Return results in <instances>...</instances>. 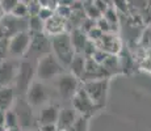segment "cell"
I'll list each match as a JSON object with an SVG mask.
<instances>
[{
	"label": "cell",
	"instance_id": "e575fe53",
	"mask_svg": "<svg viewBox=\"0 0 151 131\" xmlns=\"http://www.w3.org/2000/svg\"><path fill=\"white\" fill-rule=\"evenodd\" d=\"M5 131H25V130L21 129L20 126H17V127H12V129H7Z\"/></svg>",
	"mask_w": 151,
	"mask_h": 131
},
{
	"label": "cell",
	"instance_id": "7a4b0ae2",
	"mask_svg": "<svg viewBox=\"0 0 151 131\" xmlns=\"http://www.w3.org/2000/svg\"><path fill=\"white\" fill-rule=\"evenodd\" d=\"M50 45H51V52H53L55 57H57V59L67 68L71 59L74 58V55L76 54L74 46H72V43H71L70 33L65 31V33L57 34V36H51Z\"/></svg>",
	"mask_w": 151,
	"mask_h": 131
},
{
	"label": "cell",
	"instance_id": "6da1fadb",
	"mask_svg": "<svg viewBox=\"0 0 151 131\" xmlns=\"http://www.w3.org/2000/svg\"><path fill=\"white\" fill-rule=\"evenodd\" d=\"M66 69L67 68L57 59L53 52H47L40 57L36 66V76L41 81H47L65 74Z\"/></svg>",
	"mask_w": 151,
	"mask_h": 131
},
{
	"label": "cell",
	"instance_id": "8d00e7d4",
	"mask_svg": "<svg viewBox=\"0 0 151 131\" xmlns=\"http://www.w3.org/2000/svg\"><path fill=\"white\" fill-rule=\"evenodd\" d=\"M25 131H41L40 127H33V129H29V130H25Z\"/></svg>",
	"mask_w": 151,
	"mask_h": 131
},
{
	"label": "cell",
	"instance_id": "836d02e7",
	"mask_svg": "<svg viewBox=\"0 0 151 131\" xmlns=\"http://www.w3.org/2000/svg\"><path fill=\"white\" fill-rule=\"evenodd\" d=\"M4 117H5V110L0 109V126H4Z\"/></svg>",
	"mask_w": 151,
	"mask_h": 131
},
{
	"label": "cell",
	"instance_id": "ba28073f",
	"mask_svg": "<svg viewBox=\"0 0 151 131\" xmlns=\"http://www.w3.org/2000/svg\"><path fill=\"white\" fill-rule=\"evenodd\" d=\"M12 107L17 114L19 125L21 129L29 130V129H33L34 125H37V123H34V121H37V119L34 118V115H33V106L28 102L27 98L19 101V102L14 101Z\"/></svg>",
	"mask_w": 151,
	"mask_h": 131
},
{
	"label": "cell",
	"instance_id": "52a82bcc",
	"mask_svg": "<svg viewBox=\"0 0 151 131\" xmlns=\"http://www.w3.org/2000/svg\"><path fill=\"white\" fill-rule=\"evenodd\" d=\"M27 101L33 107L43 106L49 102V91L43 81H34L29 85L27 93H25Z\"/></svg>",
	"mask_w": 151,
	"mask_h": 131
},
{
	"label": "cell",
	"instance_id": "5bb4252c",
	"mask_svg": "<svg viewBox=\"0 0 151 131\" xmlns=\"http://www.w3.org/2000/svg\"><path fill=\"white\" fill-rule=\"evenodd\" d=\"M103 77H110L108 75V72H106V69L103 67V64L97 63L92 58H87L86 69H84V75L80 81L83 83V81L96 80V79H103Z\"/></svg>",
	"mask_w": 151,
	"mask_h": 131
},
{
	"label": "cell",
	"instance_id": "d6a6232c",
	"mask_svg": "<svg viewBox=\"0 0 151 131\" xmlns=\"http://www.w3.org/2000/svg\"><path fill=\"white\" fill-rule=\"evenodd\" d=\"M40 129L41 131H58L57 125H41Z\"/></svg>",
	"mask_w": 151,
	"mask_h": 131
},
{
	"label": "cell",
	"instance_id": "cb8c5ba5",
	"mask_svg": "<svg viewBox=\"0 0 151 131\" xmlns=\"http://www.w3.org/2000/svg\"><path fill=\"white\" fill-rule=\"evenodd\" d=\"M66 131H88V118L78 115L76 121L72 123V126Z\"/></svg>",
	"mask_w": 151,
	"mask_h": 131
},
{
	"label": "cell",
	"instance_id": "7c38bea8",
	"mask_svg": "<svg viewBox=\"0 0 151 131\" xmlns=\"http://www.w3.org/2000/svg\"><path fill=\"white\" fill-rule=\"evenodd\" d=\"M138 60L145 69L151 72V28L146 29L142 34L138 46Z\"/></svg>",
	"mask_w": 151,
	"mask_h": 131
},
{
	"label": "cell",
	"instance_id": "d4e9b609",
	"mask_svg": "<svg viewBox=\"0 0 151 131\" xmlns=\"http://www.w3.org/2000/svg\"><path fill=\"white\" fill-rule=\"evenodd\" d=\"M103 17L113 26V28H116L118 30V28H117V26H118V16H117V12H116L114 8L108 7V9L103 13Z\"/></svg>",
	"mask_w": 151,
	"mask_h": 131
},
{
	"label": "cell",
	"instance_id": "4dcf8cb0",
	"mask_svg": "<svg viewBox=\"0 0 151 131\" xmlns=\"http://www.w3.org/2000/svg\"><path fill=\"white\" fill-rule=\"evenodd\" d=\"M113 3H114L116 9L122 11V12H126V11H127V3H126V0H113Z\"/></svg>",
	"mask_w": 151,
	"mask_h": 131
},
{
	"label": "cell",
	"instance_id": "60d3db41",
	"mask_svg": "<svg viewBox=\"0 0 151 131\" xmlns=\"http://www.w3.org/2000/svg\"><path fill=\"white\" fill-rule=\"evenodd\" d=\"M58 131H59V130H58Z\"/></svg>",
	"mask_w": 151,
	"mask_h": 131
},
{
	"label": "cell",
	"instance_id": "d6986e66",
	"mask_svg": "<svg viewBox=\"0 0 151 131\" xmlns=\"http://www.w3.org/2000/svg\"><path fill=\"white\" fill-rule=\"evenodd\" d=\"M16 101V92L12 85L0 87V109L8 110Z\"/></svg>",
	"mask_w": 151,
	"mask_h": 131
},
{
	"label": "cell",
	"instance_id": "f35d334b",
	"mask_svg": "<svg viewBox=\"0 0 151 131\" xmlns=\"http://www.w3.org/2000/svg\"><path fill=\"white\" fill-rule=\"evenodd\" d=\"M0 131H5V127L4 126H0Z\"/></svg>",
	"mask_w": 151,
	"mask_h": 131
},
{
	"label": "cell",
	"instance_id": "83f0119b",
	"mask_svg": "<svg viewBox=\"0 0 151 131\" xmlns=\"http://www.w3.org/2000/svg\"><path fill=\"white\" fill-rule=\"evenodd\" d=\"M19 1L20 0H0V5H1V8L4 9L5 13L9 14Z\"/></svg>",
	"mask_w": 151,
	"mask_h": 131
},
{
	"label": "cell",
	"instance_id": "74e56055",
	"mask_svg": "<svg viewBox=\"0 0 151 131\" xmlns=\"http://www.w3.org/2000/svg\"><path fill=\"white\" fill-rule=\"evenodd\" d=\"M0 37H4V34H3V30H1V26H0Z\"/></svg>",
	"mask_w": 151,
	"mask_h": 131
},
{
	"label": "cell",
	"instance_id": "f546056e",
	"mask_svg": "<svg viewBox=\"0 0 151 131\" xmlns=\"http://www.w3.org/2000/svg\"><path fill=\"white\" fill-rule=\"evenodd\" d=\"M55 13L59 14V16H62L63 19H68V17L72 14V11H71V8H70L68 5L62 4V5H59V7H58V9H57V12H55Z\"/></svg>",
	"mask_w": 151,
	"mask_h": 131
},
{
	"label": "cell",
	"instance_id": "8fae6325",
	"mask_svg": "<svg viewBox=\"0 0 151 131\" xmlns=\"http://www.w3.org/2000/svg\"><path fill=\"white\" fill-rule=\"evenodd\" d=\"M97 49L103 50L106 54L117 55L122 51V42L121 38L117 36V33H103V36L95 42Z\"/></svg>",
	"mask_w": 151,
	"mask_h": 131
},
{
	"label": "cell",
	"instance_id": "ffe728a7",
	"mask_svg": "<svg viewBox=\"0 0 151 131\" xmlns=\"http://www.w3.org/2000/svg\"><path fill=\"white\" fill-rule=\"evenodd\" d=\"M70 38H71V43L75 49V52L76 54H83L84 46H86L87 41H88L86 31H83L80 28H75L70 33Z\"/></svg>",
	"mask_w": 151,
	"mask_h": 131
},
{
	"label": "cell",
	"instance_id": "603a6c76",
	"mask_svg": "<svg viewBox=\"0 0 151 131\" xmlns=\"http://www.w3.org/2000/svg\"><path fill=\"white\" fill-rule=\"evenodd\" d=\"M9 14L17 17V19H27L28 14H29V5L27 4V3H24V1H21V0H20Z\"/></svg>",
	"mask_w": 151,
	"mask_h": 131
},
{
	"label": "cell",
	"instance_id": "ab89813d",
	"mask_svg": "<svg viewBox=\"0 0 151 131\" xmlns=\"http://www.w3.org/2000/svg\"><path fill=\"white\" fill-rule=\"evenodd\" d=\"M150 28H151V25H150Z\"/></svg>",
	"mask_w": 151,
	"mask_h": 131
},
{
	"label": "cell",
	"instance_id": "9c48e42d",
	"mask_svg": "<svg viewBox=\"0 0 151 131\" xmlns=\"http://www.w3.org/2000/svg\"><path fill=\"white\" fill-rule=\"evenodd\" d=\"M36 75V68L32 66L30 62H20V67H19V72H17L16 80H14V85L16 89L20 93L25 94L32 83H33V77Z\"/></svg>",
	"mask_w": 151,
	"mask_h": 131
},
{
	"label": "cell",
	"instance_id": "3957f363",
	"mask_svg": "<svg viewBox=\"0 0 151 131\" xmlns=\"http://www.w3.org/2000/svg\"><path fill=\"white\" fill-rule=\"evenodd\" d=\"M109 83H110V77L83 81L84 91L87 92V94L91 97V100L93 101L99 109H103L106 105L108 93H109Z\"/></svg>",
	"mask_w": 151,
	"mask_h": 131
},
{
	"label": "cell",
	"instance_id": "d590c367",
	"mask_svg": "<svg viewBox=\"0 0 151 131\" xmlns=\"http://www.w3.org/2000/svg\"><path fill=\"white\" fill-rule=\"evenodd\" d=\"M5 14H7V13L4 12V9H3V8H1V5H0V21H1V19L5 16Z\"/></svg>",
	"mask_w": 151,
	"mask_h": 131
},
{
	"label": "cell",
	"instance_id": "9a60e30c",
	"mask_svg": "<svg viewBox=\"0 0 151 131\" xmlns=\"http://www.w3.org/2000/svg\"><path fill=\"white\" fill-rule=\"evenodd\" d=\"M60 107L57 104H50L47 102L46 105L41 106L38 118H37V125H57L58 115H59Z\"/></svg>",
	"mask_w": 151,
	"mask_h": 131
},
{
	"label": "cell",
	"instance_id": "2e32d148",
	"mask_svg": "<svg viewBox=\"0 0 151 131\" xmlns=\"http://www.w3.org/2000/svg\"><path fill=\"white\" fill-rule=\"evenodd\" d=\"M66 25H67L66 19H63V17L59 16V14L54 13L50 19L45 21V24H43V31H45L49 37L57 36V34L65 33Z\"/></svg>",
	"mask_w": 151,
	"mask_h": 131
},
{
	"label": "cell",
	"instance_id": "30bf717a",
	"mask_svg": "<svg viewBox=\"0 0 151 131\" xmlns=\"http://www.w3.org/2000/svg\"><path fill=\"white\" fill-rule=\"evenodd\" d=\"M19 67L20 60H17L16 58H7L0 62V87L12 85L16 80Z\"/></svg>",
	"mask_w": 151,
	"mask_h": 131
},
{
	"label": "cell",
	"instance_id": "4316f807",
	"mask_svg": "<svg viewBox=\"0 0 151 131\" xmlns=\"http://www.w3.org/2000/svg\"><path fill=\"white\" fill-rule=\"evenodd\" d=\"M8 43H9V38L8 37H0V62L9 58Z\"/></svg>",
	"mask_w": 151,
	"mask_h": 131
},
{
	"label": "cell",
	"instance_id": "8992f818",
	"mask_svg": "<svg viewBox=\"0 0 151 131\" xmlns=\"http://www.w3.org/2000/svg\"><path fill=\"white\" fill-rule=\"evenodd\" d=\"M55 79H57V91L62 100H71L72 96L80 88V80L67 71Z\"/></svg>",
	"mask_w": 151,
	"mask_h": 131
},
{
	"label": "cell",
	"instance_id": "f1b7e54d",
	"mask_svg": "<svg viewBox=\"0 0 151 131\" xmlns=\"http://www.w3.org/2000/svg\"><path fill=\"white\" fill-rule=\"evenodd\" d=\"M54 13H55L54 11H53V9H50L49 7H41V8H40V11H38V13H37V16H38L43 22H45L46 20L50 19V17L53 16Z\"/></svg>",
	"mask_w": 151,
	"mask_h": 131
},
{
	"label": "cell",
	"instance_id": "5b68a950",
	"mask_svg": "<svg viewBox=\"0 0 151 131\" xmlns=\"http://www.w3.org/2000/svg\"><path fill=\"white\" fill-rule=\"evenodd\" d=\"M9 43H8V51H9L11 58H24L28 54L29 47H30L32 34L29 30H21L19 33H14L13 36L8 37Z\"/></svg>",
	"mask_w": 151,
	"mask_h": 131
},
{
	"label": "cell",
	"instance_id": "7402d4cb",
	"mask_svg": "<svg viewBox=\"0 0 151 131\" xmlns=\"http://www.w3.org/2000/svg\"><path fill=\"white\" fill-rule=\"evenodd\" d=\"M19 125V118H17L16 112L13 110V107L5 110V117H4V127L7 129H12V127H17Z\"/></svg>",
	"mask_w": 151,
	"mask_h": 131
},
{
	"label": "cell",
	"instance_id": "ac0fdd59",
	"mask_svg": "<svg viewBox=\"0 0 151 131\" xmlns=\"http://www.w3.org/2000/svg\"><path fill=\"white\" fill-rule=\"evenodd\" d=\"M86 60L87 58L83 54H75L74 58L71 59L70 64L67 67L68 72L72 74L75 77H78L79 80H82L84 75V69H86Z\"/></svg>",
	"mask_w": 151,
	"mask_h": 131
},
{
	"label": "cell",
	"instance_id": "1f68e13d",
	"mask_svg": "<svg viewBox=\"0 0 151 131\" xmlns=\"http://www.w3.org/2000/svg\"><path fill=\"white\" fill-rule=\"evenodd\" d=\"M95 5L99 8V9L101 11V13H104L106 9H108V5H106V3L105 1H103V0H95Z\"/></svg>",
	"mask_w": 151,
	"mask_h": 131
},
{
	"label": "cell",
	"instance_id": "277c9868",
	"mask_svg": "<svg viewBox=\"0 0 151 131\" xmlns=\"http://www.w3.org/2000/svg\"><path fill=\"white\" fill-rule=\"evenodd\" d=\"M70 101H71V106L75 109L78 115H82V117H86L88 119L100 110L91 100V97L87 94V92L84 91L83 85H80V88L78 89Z\"/></svg>",
	"mask_w": 151,
	"mask_h": 131
},
{
	"label": "cell",
	"instance_id": "44dd1931",
	"mask_svg": "<svg viewBox=\"0 0 151 131\" xmlns=\"http://www.w3.org/2000/svg\"><path fill=\"white\" fill-rule=\"evenodd\" d=\"M43 24H45V22H43L37 14H32V16H29V20H28V30L30 31V33L43 31Z\"/></svg>",
	"mask_w": 151,
	"mask_h": 131
},
{
	"label": "cell",
	"instance_id": "4fadbf2b",
	"mask_svg": "<svg viewBox=\"0 0 151 131\" xmlns=\"http://www.w3.org/2000/svg\"><path fill=\"white\" fill-rule=\"evenodd\" d=\"M32 41H30V47L28 52L32 54H37L42 57L43 54L51 52V45H50V37L45 33V31H38V33H30Z\"/></svg>",
	"mask_w": 151,
	"mask_h": 131
},
{
	"label": "cell",
	"instance_id": "e0dca14e",
	"mask_svg": "<svg viewBox=\"0 0 151 131\" xmlns=\"http://www.w3.org/2000/svg\"><path fill=\"white\" fill-rule=\"evenodd\" d=\"M78 118V113L75 112V109L72 106L63 107L59 110V115H58L57 121V127L59 131H66L67 129L72 126L75 121Z\"/></svg>",
	"mask_w": 151,
	"mask_h": 131
},
{
	"label": "cell",
	"instance_id": "484cf974",
	"mask_svg": "<svg viewBox=\"0 0 151 131\" xmlns=\"http://www.w3.org/2000/svg\"><path fill=\"white\" fill-rule=\"evenodd\" d=\"M86 14L88 16V19L95 20V21H96L97 19H100V17L103 16L101 11L99 9L96 5H95V3H91V4H87V5H86Z\"/></svg>",
	"mask_w": 151,
	"mask_h": 131
}]
</instances>
